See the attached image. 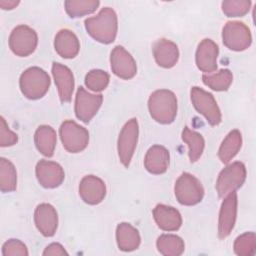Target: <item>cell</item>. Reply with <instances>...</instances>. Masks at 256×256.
I'll return each mask as SVG.
<instances>
[{"label": "cell", "mask_w": 256, "mask_h": 256, "mask_svg": "<svg viewBox=\"0 0 256 256\" xmlns=\"http://www.w3.org/2000/svg\"><path fill=\"white\" fill-rule=\"evenodd\" d=\"M222 11L227 17H242L246 15L251 7L249 0H227L221 4Z\"/></svg>", "instance_id": "obj_33"}, {"label": "cell", "mask_w": 256, "mask_h": 256, "mask_svg": "<svg viewBox=\"0 0 256 256\" xmlns=\"http://www.w3.org/2000/svg\"><path fill=\"white\" fill-rule=\"evenodd\" d=\"M175 197L182 205H196L203 199L204 188L201 182L190 173H183L175 182Z\"/></svg>", "instance_id": "obj_4"}, {"label": "cell", "mask_w": 256, "mask_h": 256, "mask_svg": "<svg viewBox=\"0 0 256 256\" xmlns=\"http://www.w3.org/2000/svg\"><path fill=\"white\" fill-rule=\"evenodd\" d=\"M109 74L100 69H93L85 76V85L88 89L94 92H100L109 84Z\"/></svg>", "instance_id": "obj_32"}, {"label": "cell", "mask_w": 256, "mask_h": 256, "mask_svg": "<svg viewBox=\"0 0 256 256\" xmlns=\"http://www.w3.org/2000/svg\"><path fill=\"white\" fill-rule=\"evenodd\" d=\"M52 75L58 89L59 98L62 103L71 101L74 91V76L71 70L60 63L54 62L52 65Z\"/></svg>", "instance_id": "obj_18"}, {"label": "cell", "mask_w": 256, "mask_h": 256, "mask_svg": "<svg viewBox=\"0 0 256 256\" xmlns=\"http://www.w3.org/2000/svg\"><path fill=\"white\" fill-rule=\"evenodd\" d=\"M203 83L215 91H226L233 81L232 72L228 69H221L216 73L203 74Z\"/></svg>", "instance_id": "obj_30"}, {"label": "cell", "mask_w": 256, "mask_h": 256, "mask_svg": "<svg viewBox=\"0 0 256 256\" xmlns=\"http://www.w3.org/2000/svg\"><path fill=\"white\" fill-rule=\"evenodd\" d=\"M219 48L211 39H203L196 50L195 61L198 69L205 74H211L217 69Z\"/></svg>", "instance_id": "obj_16"}, {"label": "cell", "mask_w": 256, "mask_h": 256, "mask_svg": "<svg viewBox=\"0 0 256 256\" xmlns=\"http://www.w3.org/2000/svg\"><path fill=\"white\" fill-rule=\"evenodd\" d=\"M148 109L151 117L156 122L170 124L177 115V98L170 90H156L148 99Z\"/></svg>", "instance_id": "obj_2"}, {"label": "cell", "mask_w": 256, "mask_h": 256, "mask_svg": "<svg viewBox=\"0 0 256 256\" xmlns=\"http://www.w3.org/2000/svg\"><path fill=\"white\" fill-rule=\"evenodd\" d=\"M57 136L55 130L49 125H40L34 134V142L37 150L46 157L54 154Z\"/></svg>", "instance_id": "obj_24"}, {"label": "cell", "mask_w": 256, "mask_h": 256, "mask_svg": "<svg viewBox=\"0 0 256 256\" xmlns=\"http://www.w3.org/2000/svg\"><path fill=\"white\" fill-rule=\"evenodd\" d=\"M237 193L235 191L227 194L221 204L218 219V237L224 239L230 235L234 228L237 217Z\"/></svg>", "instance_id": "obj_12"}, {"label": "cell", "mask_w": 256, "mask_h": 256, "mask_svg": "<svg viewBox=\"0 0 256 256\" xmlns=\"http://www.w3.org/2000/svg\"><path fill=\"white\" fill-rule=\"evenodd\" d=\"M3 256H27L28 250L26 245L18 239H9L2 246Z\"/></svg>", "instance_id": "obj_34"}, {"label": "cell", "mask_w": 256, "mask_h": 256, "mask_svg": "<svg viewBox=\"0 0 256 256\" xmlns=\"http://www.w3.org/2000/svg\"><path fill=\"white\" fill-rule=\"evenodd\" d=\"M103 101L102 94H91L83 87H79L75 97V115L84 123L90 122V120L96 115Z\"/></svg>", "instance_id": "obj_11"}, {"label": "cell", "mask_w": 256, "mask_h": 256, "mask_svg": "<svg viewBox=\"0 0 256 256\" xmlns=\"http://www.w3.org/2000/svg\"><path fill=\"white\" fill-rule=\"evenodd\" d=\"M19 1L16 0H1L0 1V7L3 10H12L15 7H17L19 5Z\"/></svg>", "instance_id": "obj_37"}, {"label": "cell", "mask_w": 256, "mask_h": 256, "mask_svg": "<svg viewBox=\"0 0 256 256\" xmlns=\"http://www.w3.org/2000/svg\"><path fill=\"white\" fill-rule=\"evenodd\" d=\"M59 134L63 147L70 153L83 151L89 142L87 129L73 120L64 121L60 126Z\"/></svg>", "instance_id": "obj_6"}, {"label": "cell", "mask_w": 256, "mask_h": 256, "mask_svg": "<svg viewBox=\"0 0 256 256\" xmlns=\"http://www.w3.org/2000/svg\"><path fill=\"white\" fill-rule=\"evenodd\" d=\"M182 140L188 145L189 151H188V156L190 162H196L202 155L204 146H205V141L203 136L188 127H184L182 131Z\"/></svg>", "instance_id": "obj_27"}, {"label": "cell", "mask_w": 256, "mask_h": 256, "mask_svg": "<svg viewBox=\"0 0 256 256\" xmlns=\"http://www.w3.org/2000/svg\"><path fill=\"white\" fill-rule=\"evenodd\" d=\"M99 4L98 0H67L64 6L66 13L71 18H77L95 12Z\"/></svg>", "instance_id": "obj_29"}, {"label": "cell", "mask_w": 256, "mask_h": 256, "mask_svg": "<svg viewBox=\"0 0 256 256\" xmlns=\"http://www.w3.org/2000/svg\"><path fill=\"white\" fill-rule=\"evenodd\" d=\"M152 50L156 63L163 68H172L179 59L178 47L171 40L165 38L157 40Z\"/></svg>", "instance_id": "obj_19"}, {"label": "cell", "mask_w": 256, "mask_h": 256, "mask_svg": "<svg viewBox=\"0 0 256 256\" xmlns=\"http://www.w3.org/2000/svg\"><path fill=\"white\" fill-rule=\"evenodd\" d=\"M112 72L121 79L128 80L137 73V65L132 55L122 46H115L110 55Z\"/></svg>", "instance_id": "obj_13"}, {"label": "cell", "mask_w": 256, "mask_h": 256, "mask_svg": "<svg viewBox=\"0 0 256 256\" xmlns=\"http://www.w3.org/2000/svg\"><path fill=\"white\" fill-rule=\"evenodd\" d=\"M34 222L39 232L45 237H52L58 227V215L48 203L39 204L34 212Z\"/></svg>", "instance_id": "obj_17"}, {"label": "cell", "mask_w": 256, "mask_h": 256, "mask_svg": "<svg viewBox=\"0 0 256 256\" xmlns=\"http://www.w3.org/2000/svg\"><path fill=\"white\" fill-rule=\"evenodd\" d=\"M138 135L139 126L136 118H132L127 121L119 133L117 142L118 156L120 162L125 167H128L132 160L138 142Z\"/></svg>", "instance_id": "obj_8"}, {"label": "cell", "mask_w": 256, "mask_h": 256, "mask_svg": "<svg viewBox=\"0 0 256 256\" xmlns=\"http://www.w3.org/2000/svg\"><path fill=\"white\" fill-rule=\"evenodd\" d=\"M35 172L39 184L44 188H56L62 184L65 178L63 168L54 161L40 160L36 165Z\"/></svg>", "instance_id": "obj_14"}, {"label": "cell", "mask_w": 256, "mask_h": 256, "mask_svg": "<svg viewBox=\"0 0 256 256\" xmlns=\"http://www.w3.org/2000/svg\"><path fill=\"white\" fill-rule=\"evenodd\" d=\"M54 47L61 57L71 59L78 54L80 43L77 36L71 30L61 29L55 36Z\"/></svg>", "instance_id": "obj_22"}, {"label": "cell", "mask_w": 256, "mask_h": 256, "mask_svg": "<svg viewBox=\"0 0 256 256\" xmlns=\"http://www.w3.org/2000/svg\"><path fill=\"white\" fill-rule=\"evenodd\" d=\"M22 94L31 100L42 98L50 86V77L45 70L39 67L26 69L19 79Z\"/></svg>", "instance_id": "obj_3"}, {"label": "cell", "mask_w": 256, "mask_h": 256, "mask_svg": "<svg viewBox=\"0 0 256 256\" xmlns=\"http://www.w3.org/2000/svg\"><path fill=\"white\" fill-rule=\"evenodd\" d=\"M84 24L87 33L100 43L109 44L116 38L118 19L117 14L110 7L102 8L96 16L87 18Z\"/></svg>", "instance_id": "obj_1"}, {"label": "cell", "mask_w": 256, "mask_h": 256, "mask_svg": "<svg viewBox=\"0 0 256 256\" xmlns=\"http://www.w3.org/2000/svg\"><path fill=\"white\" fill-rule=\"evenodd\" d=\"M8 42L11 51L15 55L26 57L35 51L38 44V36L31 27L19 25L12 30Z\"/></svg>", "instance_id": "obj_9"}, {"label": "cell", "mask_w": 256, "mask_h": 256, "mask_svg": "<svg viewBox=\"0 0 256 256\" xmlns=\"http://www.w3.org/2000/svg\"><path fill=\"white\" fill-rule=\"evenodd\" d=\"M242 146V135L239 130L234 129L230 131L222 141L219 150L218 157L222 163H229L239 152Z\"/></svg>", "instance_id": "obj_25"}, {"label": "cell", "mask_w": 256, "mask_h": 256, "mask_svg": "<svg viewBox=\"0 0 256 256\" xmlns=\"http://www.w3.org/2000/svg\"><path fill=\"white\" fill-rule=\"evenodd\" d=\"M18 141V136L16 133L11 131L5 121V119L0 117V146L8 147L13 146Z\"/></svg>", "instance_id": "obj_35"}, {"label": "cell", "mask_w": 256, "mask_h": 256, "mask_svg": "<svg viewBox=\"0 0 256 256\" xmlns=\"http://www.w3.org/2000/svg\"><path fill=\"white\" fill-rule=\"evenodd\" d=\"M79 195L89 205H97L103 201L106 195V186L102 179L95 175H87L79 184Z\"/></svg>", "instance_id": "obj_15"}, {"label": "cell", "mask_w": 256, "mask_h": 256, "mask_svg": "<svg viewBox=\"0 0 256 256\" xmlns=\"http://www.w3.org/2000/svg\"><path fill=\"white\" fill-rule=\"evenodd\" d=\"M169 151L161 145H153L150 147L144 158V166L146 170L155 175L163 174L169 166Z\"/></svg>", "instance_id": "obj_20"}, {"label": "cell", "mask_w": 256, "mask_h": 256, "mask_svg": "<svg viewBox=\"0 0 256 256\" xmlns=\"http://www.w3.org/2000/svg\"><path fill=\"white\" fill-rule=\"evenodd\" d=\"M191 101L197 112L202 114L207 122L212 125H218L222 120L221 111L214 96L204 89L194 86L190 91Z\"/></svg>", "instance_id": "obj_7"}, {"label": "cell", "mask_w": 256, "mask_h": 256, "mask_svg": "<svg viewBox=\"0 0 256 256\" xmlns=\"http://www.w3.org/2000/svg\"><path fill=\"white\" fill-rule=\"evenodd\" d=\"M234 252L239 256H251L255 253L256 236L254 232H246L235 239Z\"/></svg>", "instance_id": "obj_31"}, {"label": "cell", "mask_w": 256, "mask_h": 256, "mask_svg": "<svg viewBox=\"0 0 256 256\" xmlns=\"http://www.w3.org/2000/svg\"><path fill=\"white\" fill-rule=\"evenodd\" d=\"M116 241L118 248L125 252L136 250L141 242L138 230L130 223H120L116 228Z\"/></svg>", "instance_id": "obj_23"}, {"label": "cell", "mask_w": 256, "mask_h": 256, "mask_svg": "<svg viewBox=\"0 0 256 256\" xmlns=\"http://www.w3.org/2000/svg\"><path fill=\"white\" fill-rule=\"evenodd\" d=\"M246 179V168L242 162L236 161L228 164L218 175L216 191L219 197H225L230 192L240 188Z\"/></svg>", "instance_id": "obj_5"}, {"label": "cell", "mask_w": 256, "mask_h": 256, "mask_svg": "<svg viewBox=\"0 0 256 256\" xmlns=\"http://www.w3.org/2000/svg\"><path fill=\"white\" fill-rule=\"evenodd\" d=\"M153 217L158 227L164 231H176L182 225V217L179 211L164 204L155 206Z\"/></svg>", "instance_id": "obj_21"}, {"label": "cell", "mask_w": 256, "mask_h": 256, "mask_svg": "<svg viewBox=\"0 0 256 256\" xmlns=\"http://www.w3.org/2000/svg\"><path fill=\"white\" fill-rule=\"evenodd\" d=\"M43 255H59V256H62V255H68L67 251L64 249V247L59 244V243H51L50 245H48L45 250L43 251L42 253Z\"/></svg>", "instance_id": "obj_36"}, {"label": "cell", "mask_w": 256, "mask_h": 256, "mask_svg": "<svg viewBox=\"0 0 256 256\" xmlns=\"http://www.w3.org/2000/svg\"><path fill=\"white\" fill-rule=\"evenodd\" d=\"M17 186V172L13 163L6 159H0V189L3 193L13 192Z\"/></svg>", "instance_id": "obj_28"}, {"label": "cell", "mask_w": 256, "mask_h": 256, "mask_svg": "<svg viewBox=\"0 0 256 256\" xmlns=\"http://www.w3.org/2000/svg\"><path fill=\"white\" fill-rule=\"evenodd\" d=\"M222 40L224 45L233 51H243L252 42L249 28L239 21H229L222 30Z\"/></svg>", "instance_id": "obj_10"}, {"label": "cell", "mask_w": 256, "mask_h": 256, "mask_svg": "<svg viewBox=\"0 0 256 256\" xmlns=\"http://www.w3.org/2000/svg\"><path fill=\"white\" fill-rule=\"evenodd\" d=\"M156 246L165 256H179L184 252L185 244L181 237L173 234H162L158 237Z\"/></svg>", "instance_id": "obj_26"}]
</instances>
